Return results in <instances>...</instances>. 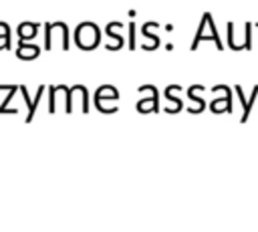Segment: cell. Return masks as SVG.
<instances>
[{
  "mask_svg": "<svg viewBox=\"0 0 258 232\" xmlns=\"http://www.w3.org/2000/svg\"><path fill=\"white\" fill-rule=\"evenodd\" d=\"M256 97H258V85H254V87H252L250 99H246V103H244V111H242V119H240L242 123H246V121H248V117H250V111H252V107H254Z\"/></svg>",
  "mask_w": 258,
  "mask_h": 232,
  "instance_id": "3957f363",
  "label": "cell"
},
{
  "mask_svg": "<svg viewBox=\"0 0 258 232\" xmlns=\"http://www.w3.org/2000/svg\"><path fill=\"white\" fill-rule=\"evenodd\" d=\"M20 93H22V97H24V101H26V105H28V115H26V121H32V115H34V103H30V99H28V93H26V89L24 87H20Z\"/></svg>",
  "mask_w": 258,
  "mask_h": 232,
  "instance_id": "ba28073f",
  "label": "cell"
},
{
  "mask_svg": "<svg viewBox=\"0 0 258 232\" xmlns=\"http://www.w3.org/2000/svg\"><path fill=\"white\" fill-rule=\"evenodd\" d=\"M228 44H230V48L232 50H244L240 44H236V40H234V24L232 22H228Z\"/></svg>",
  "mask_w": 258,
  "mask_h": 232,
  "instance_id": "8992f818",
  "label": "cell"
},
{
  "mask_svg": "<svg viewBox=\"0 0 258 232\" xmlns=\"http://www.w3.org/2000/svg\"><path fill=\"white\" fill-rule=\"evenodd\" d=\"M208 24H210V30H212V36H208V40H214V42L218 44V48L222 50V48H224V44L220 42V36H218V32H216V24L212 22V14H210V20H208ZM204 28H206V16H202L200 28H198V32H196V38H194V42H191V50H196V48H198V44H200V40H202V36H204ZM204 38H206V36H204Z\"/></svg>",
  "mask_w": 258,
  "mask_h": 232,
  "instance_id": "7a4b0ae2",
  "label": "cell"
},
{
  "mask_svg": "<svg viewBox=\"0 0 258 232\" xmlns=\"http://www.w3.org/2000/svg\"><path fill=\"white\" fill-rule=\"evenodd\" d=\"M18 32H20V38L34 36V32H36V24H32V22H24V24L18 26Z\"/></svg>",
  "mask_w": 258,
  "mask_h": 232,
  "instance_id": "277c9868",
  "label": "cell"
},
{
  "mask_svg": "<svg viewBox=\"0 0 258 232\" xmlns=\"http://www.w3.org/2000/svg\"><path fill=\"white\" fill-rule=\"evenodd\" d=\"M16 54L20 59H34V56H38V48L36 46H20Z\"/></svg>",
  "mask_w": 258,
  "mask_h": 232,
  "instance_id": "5b68a950",
  "label": "cell"
},
{
  "mask_svg": "<svg viewBox=\"0 0 258 232\" xmlns=\"http://www.w3.org/2000/svg\"><path fill=\"white\" fill-rule=\"evenodd\" d=\"M244 32H246L244 50H252V22H246V24H244Z\"/></svg>",
  "mask_w": 258,
  "mask_h": 232,
  "instance_id": "52a82bcc",
  "label": "cell"
},
{
  "mask_svg": "<svg viewBox=\"0 0 258 232\" xmlns=\"http://www.w3.org/2000/svg\"><path fill=\"white\" fill-rule=\"evenodd\" d=\"M75 38L81 48H93L95 44H99V28L93 22H85L77 28Z\"/></svg>",
  "mask_w": 258,
  "mask_h": 232,
  "instance_id": "6da1fadb",
  "label": "cell"
}]
</instances>
